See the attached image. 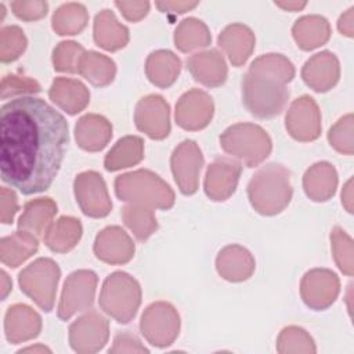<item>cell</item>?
I'll return each mask as SVG.
<instances>
[{"label": "cell", "mask_w": 354, "mask_h": 354, "mask_svg": "<svg viewBox=\"0 0 354 354\" xmlns=\"http://www.w3.org/2000/svg\"><path fill=\"white\" fill-rule=\"evenodd\" d=\"M65 118L36 97H18L0 109L1 180L24 195L44 192L68 144Z\"/></svg>", "instance_id": "cell-1"}, {"label": "cell", "mask_w": 354, "mask_h": 354, "mask_svg": "<svg viewBox=\"0 0 354 354\" xmlns=\"http://www.w3.org/2000/svg\"><path fill=\"white\" fill-rule=\"evenodd\" d=\"M295 77L293 64L282 54L256 58L242 79V101L256 118L279 115L289 98L286 84Z\"/></svg>", "instance_id": "cell-2"}, {"label": "cell", "mask_w": 354, "mask_h": 354, "mask_svg": "<svg viewBox=\"0 0 354 354\" xmlns=\"http://www.w3.org/2000/svg\"><path fill=\"white\" fill-rule=\"evenodd\" d=\"M290 173L279 163L261 167L248 184V196L253 209L264 216L281 213L292 199Z\"/></svg>", "instance_id": "cell-3"}, {"label": "cell", "mask_w": 354, "mask_h": 354, "mask_svg": "<svg viewBox=\"0 0 354 354\" xmlns=\"http://www.w3.org/2000/svg\"><path fill=\"white\" fill-rule=\"evenodd\" d=\"M115 194L120 201L149 209L167 210L174 205V192L151 170L140 169L115 178Z\"/></svg>", "instance_id": "cell-4"}, {"label": "cell", "mask_w": 354, "mask_h": 354, "mask_svg": "<svg viewBox=\"0 0 354 354\" xmlns=\"http://www.w3.org/2000/svg\"><path fill=\"white\" fill-rule=\"evenodd\" d=\"M100 307L119 324H129L141 304V288L136 278L123 271L106 277L100 293Z\"/></svg>", "instance_id": "cell-5"}, {"label": "cell", "mask_w": 354, "mask_h": 354, "mask_svg": "<svg viewBox=\"0 0 354 354\" xmlns=\"http://www.w3.org/2000/svg\"><path fill=\"white\" fill-rule=\"evenodd\" d=\"M221 148L241 159L248 167L259 166L271 152L272 142L266 130L253 123H236L220 136Z\"/></svg>", "instance_id": "cell-6"}, {"label": "cell", "mask_w": 354, "mask_h": 354, "mask_svg": "<svg viewBox=\"0 0 354 354\" xmlns=\"http://www.w3.org/2000/svg\"><path fill=\"white\" fill-rule=\"evenodd\" d=\"M59 277L58 264L48 257H40L19 272L18 282L21 290L48 313L54 307Z\"/></svg>", "instance_id": "cell-7"}, {"label": "cell", "mask_w": 354, "mask_h": 354, "mask_svg": "<svg viewBox=\"0 0 354 354\" xmlns=\"http://www.w3.org/2000/svg\"><path fill=\"white\" fill-rule=\"evenodd\" d=\"M140 330L152 346L167 347L178 336L180 315L170 303L155 301L144 310Z\"/></svg>", "instance_id": "cell-8"}, {"label": "cell", "mask_w": 354, "mask_h": 354, "mask_svg": "<svg viewBox=\"0 0 354 354\" xmlns=\"http://www.w3.org/2000/svg\"><path fill=\"white\" fill-rule=\"evenodd\" d=\"M98 278L91 270H77L65 279L61 293L57 315L62 321H68L73 314L91 307L94 301Z\"/></svg>", "instance_id": "cell-9"}, {"label": "cell", "mask_w": 354, "mask_h": 354, "mask_svg": "<svg viewBox=\"0 0 354 354\" xmlns=\"http://www.w3.org/2000/svg\"><path fill=\"white\" fill-rule=\"evenodd\" d=\"M109 337V324L97 310L83 314L69 326V343L73 351L90 354L100 351Z\"/></svg>", "instance_id": "cell-10"}, {"label": "cell", "mask_w": 354, "mask_h": 354, "mask_svg": "<svg viewBox=\"0 0 354 354\" xmlns=\"http://www.w3.org/2000/svg\"><path fill=\"white\" fill-rule=\"evenodd\" d=\"M75 196L82 212L88 217H105L112 209V202L108 195L106 184L102 176L88 170L76 176Z\"/></svg>", "instance_id": "cell-11"}, {"label": "cell", "mask_w": 354, "mask_h": 354, "mask_svg": "<svg viewBox=\"0 0 354 354\" xmlns=\"http://www.w3.org/2000/svg\"><path fill=\"white\" fill-rule=\"evenodd\" d=\"M170 166L180 191L184 195L195 194L203 166V156L198 144L192 140H185L178 144L171 153Z\"/></svg>", "instance_id": "cell-12"}, {"label": "cell", "mask_w": 354, "mask_h": 354, "mask_svg": "<svg viewBox=\"0 0 354 354\" xmlns=\"http://www.w3.org/2000/svg\"><path fill=\"white\" fill-rule=\"evenodd\" d=\"M134 122L152 140H163L170 133V106L162 95L142 97L136 106Z\"/></svg>", "instance_id": "cell-13"}, {"label": "cell", "mask_w": 354, "mask_h": 354, "mask_svg": "<svg viewBox=\"0 0 354 354\" xmlns=\"http://www.w3.org/2000/svg\"><path fill=\"white\" fill-rule=\"evenodd\" d=\"M288 133L297 141H314L321 134V113L317 102L310 95L295 100L285 116Z\"/></svg>", "instance_id": "cell-14"}, {"label": "cell", "mask_w": 354, "mask_h": 354, "mask_svg": "<svg viewBox=\"0 0 354 354\" xmlns=\"http://www.w3.org/2000/svg\"><path fill=\"white\" fill-rule=\"evenodd\" d=\"M339 278L326 268H314L304 274L300 283V295L306 306L313 310H325L339 295Z\"/></svg>", "instance_id": "cell-15"}, {"label": "cell", "mask_w": 354, "mask_h": 354, "mask_svg": "<svg viewBox=\"0 0 354 354\" xmlns=\"http://www.w3.org/2000/svg\"><path fill=\"white\" fill-rule=\"evenodd\" d=\"M214 112L212 97L199 88H192L184 93L176 104V122L177 124L189 131L205 129Z\"/></svg>", "instance_id": "cell-16"}, {"label": "cell", "mask_w": 354, "mask_h": 354, "mask_svg": "<svg viewBox=\"0 0 354 354\" xmlns=\"http://www.w3.org/2000/svg\"><path fill=\"white\" fill-rule=\"evenodd\" d=\"M242 167L239 162L230 158L214 159L205 176V192L212 201H225L234 192L239 181Z\"/></svg>", "instance_id": "cell-17"}, {"label": "cell", "mask_w": 354, "mask_h": 354, "mask_svg": "<svg viewBox=\"0 0 354 354\" xmlns=\"http://www.w3.org/2000/svg\"><path fill=\"white\" fill-rule=\"evenodd\" d=\"M95 256L108 264H126L134 256V243L127 232L118 227L109 225L104 228L94 242Z\"/></svg>", "instance_id": "cell-18"}, {"label": "cell", "mask_w": 354, "mask_h": 354, "mask_svg": "<svg viewBox=\"0 0 354 354\" xmlns=\"http://www.w3.org/2000/svg\"><path fill=\"white\" fill-rule=\"evenodd\" d=\"M339 61L330 51H321L306 61L301 69L304 83L318 93L330 90L339 80Z\"/></svg>", "instance_id": "cell-19"}, {"label": "cell", "mask_w": 354, "mask_h": 354, "mask_svg": "<svg viewBox=\"0 0 354 354\" xmlns=\"http://www.w3.org/2000/svg\"><path fill=\"white\" fill-rule=\"evenodd\" d=\"M41 330L40 315L26 304L11 306L4 317L6 339L18 344L35 339Z\"/></svg>", "instance_id": "cell-20"}, {"label": "cell", "mask_w": 354, "mask_h": 354, "mask_svg": "<svg viewBox=\"0 0 354 354\" xmlns=\"http://www.w3.org/2000/svg\"><path fill=\"white\" fill-rule=\"evenodd\" d=\"M187 68L196 82L207 87H218L227 80V65L217 50H207L191 55L187 59Z\"/></svg>", "instance_id": "cell-21"}, {"label": "cell", "mask_w": 354, "mask_h": 354, "mask_svg": "<svg viewBox=\"0 0 354 354\" xmlns=\"http://www.w3.org/2000/svg\"><path fill=\"white\" fill-rule=\"evenodd\" d=\"M254 267V259L250 252L239 245H228L223 248L216 259L217 272L230 282L249 279Z\"/></svg>", "instance_id": "cell-22"}, {"label": "cell", "mask_w": 354, "mask_h": 354, "mask_svg": "<svg viewBox=\"0 0 354 354\" xmlns=\"http://www.w3.org/2000/svg\"><path fill=\"white\" fill-rule=\"evenodd\" d=\"M77 145L88 152H97L106 147L112 137V124L101 115L87 113L75 126Z\"/></svg>", "instance_id": "cell-23"}, {"label": "cell", "mask_w": 354, "mask_h": 354, "mask_svg": "<svg viewBox=\"0 0 354 354\" xmlns=\"http://www.w3.org/2000/svg\"><path fill=\"white\" fill-rule=\"evenodd\" d=\"M254 35L246 25L232 24L223 29L217 43L228 55L234 66L243 65L254 48Z\"/></svg>", "instance_id": "cell-24"}, {"label": "cell", "mask_w": 354, "mask_h": 354, "mask_svg": "<svg viewBox=\"0 0 354 354\" xmlns=\"http://www.w3.org/2000/svg\"><path fill=\"white\" fill-rule=\"evenodd\" d=\"M48 97L69 115L82 112L90 102L87 87L82 82L69 77H55L48 90Z\"/></svg>", "instance_id": "cell-25"}, {"label": "cell", "mask_w": 354, "mask_h": 354, "mask_svg": "<svg viewBox=\"0 0 354 354\" xmlns=\"http://www.w3.org/2000/svg\"><path fill=\"white\" fill-rule=\"evenodd\" d=\"M337 187V173L328 162L313 165L303 176L306 195L314 202H325L333 196Z\"/></svg>", "instance_id": "cell-26"}, {"label": "cell", "mask_w": 354, "mask_h": 354, "mask_svg": "<svg viewBox=\"0 0 354 354\" xmlns=\"http://www.w3.org/2000/svg\"><path fill=\"white\" fill-rule=\"evenodd\" d=\"M94 41L106 51L120 50L129 43V29L111 10H102L94 18Z\"/></svg>", "instance_id": "cell-27"}, {"label": "cell", "mask_w": 354, "mask_h": 354, "mask_svg": "<svg viewBox=\"0 0 354 354\" xmlns=\"http://www.w3.org/2000/svg\"><path fill=\"white\" fill-rule=\"evenodd\" d=\"M57 213V205L50 198H37L29 201L24 206V212L18 218V228L33 234L35 236H43L51 220Z\"/></svg>", "instance_id": "cell-28"}, {"label": "cell", "mask_w": 354, "mask_h": 354, "mask_svg": "<svg viewBox=\"0 0 354 354\" xmlns=\"http://www.w3.org/2000/svg\"><path fill=\"white\" fill-rule=\"evenodd\" d=\"M181 71L180 58L169 50H158L148 55L145 73L149 82L160 88L170 87Z\"/></svg>", "instance_id": "cell-29"}, {"label": "cell", "mask_w": 354, "mask_h": 354, "mask_svg": "<svg viewBox=\"0 0 354 354\" xmlns=\"http://www.w3.org/2000/svg\"><path fill=\"white\" fill-rule=\"evenodd\" d=\"M292 35L301 50L310 51L329 40L330 26L328 19L321 15H304L295 22Z\"/></svg>", "instance_id": "cell-30"}, {"label": "cell", "mask_w": 354, "mask_h": 354, "mask_svg": "<svg viewBox=\"0 0 354 354\" xmlns=\"http://www.w3.org/2000/svg\"><path fill=\"white\" fill-rule=\"evenodd\" d=\"M39 248L37 236L33 234L19 230L11 235L3 236L0 241V259L3 264L8 267H18Z\"/></svg>", "instance_id": "cell-31"}, {"label": "cell", "mask_w": 354, "mask_h": 354, "mask_svg": "<svg viewBox=\"0 0 354 354\" xmlns=\"http://www.w3.org/2000/svg\"><path fill=\"white\" fill-rule=\"evenodd\" d=\"M80 236V220L71 216H62L48 227L44 234V243L53 252L66 253L77 245Z\"/></svg>", "instance_id": "cell-32"}, {"label": "cell", "mask_w": 354, "mask_h": 354, "mask_svg": "<svg viewBox=\"0 0 354 354\" xmlns=\"http://www.w3.org/2000/svg\"><path fill=\"white\" fill-rule=\"evenodd\" d=\"M144 158V141L137 136L120 138L104 159L108 171H116L140 163Z\"/></svg>", "instance_id": "cell-33"}, {"label": "cell", "mask_w": 354, "mask_h": 354, "mask_svg": "<svg viewBox=\"0 0 354 354\" xmlns=\"http://www.w3.org/2000/svg\"><path fill=\"white\" fill-rule=\"evenodd\" d=\"M77 73L88 80L93 86L104 87L113 82L116 75L115 62L97 51H86L80 58Z\"/></svg>", "instance_id": "cell-34"}, {"label": "cell", "mask_w": 354, "mask_h": 354, "mask_svg": "<svg viewBox=\"0 0 354 354\" xmlns=\"http://www.w3.org/2000/svg\"><path fill=\"white\" fill-rule=\"evenodd\" d=\"M88 22V14L80 3H66L57 8L53 14L51 25L55 33L61 36H72L80 33Z\"/></svg>", "instance_id": "cell-35"}, {"label": "cell", "mask_w": 354, "mask_h": 354, "mask_svg": "<svg viewBox=\"0 0 354 354\" xmlns=\"http://www.w3.org/2000/svg\"><path fill=\"white\" fill-rule=\"evenodd\" d=\"M210 41L212 36L207 26L196 18L183 19L174 32V44L183 53L207 47Z\"/></svg>", "instance_id": "cell-36"}, {"label": "cell", "mask_w": 354, "mask_h": 354, "mask_svg": "<svg viewBox=\"0 0 354 354\" xmlns=\"http://www.w3.org/2000/svg\"><path fill=\"white\" fill-rule=\"evenodd\" d=\"M122 218L138 241L148 239L158 228L153 210L141 205L130 203L122 209Z\"/></svg>", "instance_id": "cell-37"}, {"label": "cell", "mask_w": 354, "mask_h": 354, "mask_svg": "<svg viewBox=\"0 0 354 354\" xmlns=\"http://www.w3.org/2000/svg\"><path fill=\"white\" fill-rule=\"evenodd\" d=\"M278 353H315L313 337L299 326H286L277 339Z\"/></svg>", "instance_id": "cell-38"}, {"label": "cell", "mask_w": 354, "mask_h": 354, "mask_svg": "<svg viewBox=\"0 0 354 354\" xmlns=\"http://www.w3.org/2000/svg\"><path fill=\"white\" fill-rule=\"evenodd\" d=\"M28 40L17 25L3 26L0 30V61L7 64L18 59L25 51Z\"/></svg>", "instance_id": "cell-39"}, {"label": "cell", "mask_w": 354, "mask_h": 354, "mask_svg": "<svg viewBox=\"0 0 354 354\" xmlns=\"http://www.w3.org/2000/svg\"><path fill=\"white\" fill-rule=\"evenodd\" d=\"M84 48L75 41H61L53 51L54 69L58 72L76 73Z\"/></svg>", "instance_id": "cell-40"}, {"label": "cell", "mask_w": 354, "mask_h": 354, "mask_svg": "<svg viewBox=\"0 0 354 354\" xmlns=\"http://www.w3.org/2000/svg\"><path fill=\"white\" fill-rule=\"evenodd\" d=\"M332 252L335 261L342 272L351 277L353 275V241L351 238L340 228L335 227L330 232Z\"/></svg>", "instance_id": "cell-41"}, {"label": "cell", "mask_w": 354, "mask_h": 354, "mask_svg": "<svg viewBox=\"0 0 354 354\" xmlns=\"http://www.w3.org/2000/svg\"><path fill=\"white\" fill-rule=\"evenodd\" d=\"M328 140L330 147L344 155H353V115L340 118L329 130Z\"/></svg>", "instance_id": "cell-42"}, {"label": "cell", "mask_w": 354, "mask_h": 354, "mask_svg": "<svg viewBox=\"0 0 354 354\" xmlns=\"http://www.w3.org/2000/svg\"><path fill=\"white\" fill-rule=\"evenodd\" d=\"M1 98L6 100L12 95L19 94H35L40 91V84L28 77L18 75H6L1 80Z\"/></svg>", "instance_id": "cell-43"}, {"label": "cell", "mask_w": 354, "mask_h": 354, "mask_svg": "<svg viewBox=\"0 0 354 354\" xmlns=\"http://www.w3.org/2000/svg\"><path fill=\"white\" fill-rule=\"evenodd\" d=\"M14 15L22 21L30 22V21H37L43 17H46L48 11V4L41 0H18V1H11L10 4Z\"/></svg>", "instance_id": "cell-44"}, {"label": "cell", "mask_w": 354, "mask_h": 354, "mask_svg": "<svg viewBox=\"0 0 354 354\" xmlns=\"http://www.w3.org/2000/svg\"><path fill=\"white\" fill-rule=\"evenodd\" d=\"M109 353H148L141 342L129 332H120L113 339V346L109 348Z\"/></svg>", "instance_id": "cell-45"}, {"label": "cell", "mask_w": 354, "mask_h": 354, "mask_svg": "<svg viewBox=\"0 0 354 354\" xmlns=\"http://www.w3.org/2000/svg\"><path fill=\"white\" fill-rule=\"evenodd\" d=\"M0 218L3 224H11L18 212V199L12 189L1 187L0 189Z\"/></svg>", "instance_id": "cell-46"}, {"label": "cell", "mask_w": 354, "mask_h": 354, "mask_svg": "<svg viewBox=\"0 0 354 354\" xmlns=\"http://www.w3.org/2000/svg\"><path fill=\"white\" fill-rule=\"evenodd\" d=\"M115 6L120 10L122 15L130 22H137L142 19L149 11L148 1H115Z\"/></svg>", "instance_id": "cell-47"}, {"label": "cell", "mask_w": 354, "mask_h": 354, "mask_svg": "<svg viewBox=\"0 0 354 354\" xmlns=\"http://www.w3.org/2000/svg\"><path fill=\"white\" fill-rule=\"evenodd\" d=\"M199 3L198 1H156L155 6L163 12H173V14H184L192 8H195Z\"/></svg>", "instance_id": "cell-48"}, {"label": "cell", "mask_w": 354, "mask_h": 354, "mask_svg": "<svg viewBox=\"0 0 354 354\" xmlns=\"http://www.w3.org/2000/svg\"><path fill=\"white\" fill-rule=\"evenodd\" d=\"M353 11H354V7H350L347 10V12H344L340 18H339V22H337V29L342 35H346L347 37H353Z\"/></svg>", "instance_id": "cell-49"}, {"label": "cell", "mask_w": 354, "mask_h": 354, "mask_svg": "<svg viewBox=\"0 0 354 354\" xmlns=\"http://www.w3.org/2000/svg\"><path fill=\"white\" fill-rule=\"evenodd\" d=\"M351 184H353V180L350 178L347 181V184L344 185L343 191H342V203L346 206L348 213H353V206H351Z\"/></svg>", "instance_id": "cell-50"}, {"label": "cell", "mask_w": 354, "mask_h": 354, "mask_svg": "<svg viewBox=\"0 0 354 354\" xmlns=\"http://www.w3.org/2000/svg\"><path fill=\"white\" fill-rule=\"evenodd\" d=\"M306 4H307V3H304V1H303V3H299V1H285V3H282V1H275V6H277V7H281V8L288 10V11H299V10L304 8Z\"/></svg>", "instance_id": "cell-51"}, {"label": "cell", "mask_w": 354, "mask_h": 354, "mask_svg": "<svg viewBox=\"0 0 354 354\" xmlns=\"http://www.w3.org/2000/svg\"><path fill=\"white\" fill-rule=\"evenodd\" d=\"M11 289H12L11 279L8 278L6 271H1V299L3 300L7 297V295L11 292Z\"/></svg>", "instance_id": "cell-52"}, {"label": "cell", "mask_w": 354, "mask_h": 354, "mask_svg": "<svg viewBox=\"0 0 354 354\" xmlns=\"http://www.w3.org/2000/svg\"><path fill=\"white\" fill-rule=\"evenodd\" d=\"M18 353H51V350L46 346H33V347H26V348H21Z\"/></svg>", "instance_id": "cell-53"}]
</instances>
